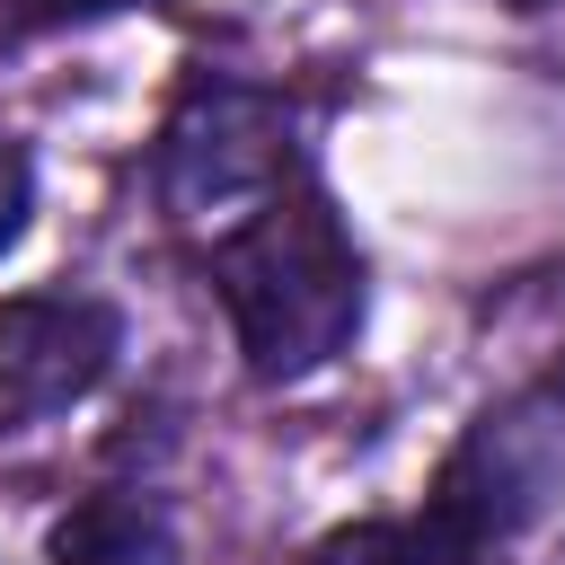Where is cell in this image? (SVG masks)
Segmentation results:
<instances>
[{
	"label": "cell",
	"mask_w": 565,
	"mask_h": 565,
	"mask_svg": "<svg viewBox=\"0 0 565 565\" xmlns=\"http://www.w3.org/2000/svg\"><path fill=\"white\" fill-rule=\"evenodd\" d=\"M212 291L256 380H309L362 335V256L318 185H274L212 238Z\"/></svg>",
	"instance_id": "1"
},
{
	"label": "cell",
	"mask_w": 565,
	"mask_h": 565,
	"mask_svg": "<svg viewBox=\"0 0 565 565\" xmlns=\"http://www.w3.org/2000/svg\"><path fill=\"white\" fill-rule=\"evenodd\" d=\"M291 106L256 79H185L159 124V203L177 221H238L274 185H291Z\"/></svg>",
	"instance_id": "2"
},
{
	"label": "cell",
	"mask_w": 565,
	"mask_h": 565,
	"mask_svg": "<svg viewBox=\"0 0 565 565\" xmlns=\"http://www.w3.org/2000/svg\"><path fill=\"white\" fill-rule=\"evenodd\" d=\"M124 353V318L97 291H18L0 300V406L9 415H62L106 388Z\"/></svg>",
	"instance_id": "3"
},
{
	"label": "cell",
	"mask_w": 565,
	"mask_h": 565,
	"mask_svg": "<svg viewBox=\"0 0 565 565\" xmlns=\"http://www.w3.org/2000/svg\"><path fill=\"white\" fill-rule=\"evenodd\" d=\"M556 477H565V424H556V406L547 397H512V406H494V415L468 424V441L433 477V503L459 512L468 530H486L503 547L512 530L539 521V503L556 494Z\"/></svg>",
	"instance_id": "4"
},
{
	"label": "cell",
	"mask_w": 565,
	"mask_h": 565,
	"mask_svg": "<svg viewBox=\"0 0 565 565\" xmlns=\"http://www.w3.org/2000/svg\"><path fill=\"white\" fill-rule=\"evenodd\" d=\"M44 556H53V565H177V530H168V512H159L150 494L106 486V494H79V503L53 521Z\"/></svg>",
	"instance_id": "5"
},
{
	"label": "cell",
	"mask_w": 565,
	"mask_h": 565,
	"mask_svg": "<svg viewBox=\"0 0 565 565\" xmlns=\"http://www.w3.org/2000/svg\"><path fill=\"white\" fill-rule=\"evenodd\" d=\"M335 556H344V565H494L503 547L424 494V512H397V521H362V530H344Z\"/></svg>",
	"instance_id": "6"
},
{
	"label": "cell",
	"mask_w": 565,
	"mask_h": 565,
	"mask_svg": "<svg viewBox=\"0 0 565 565\" xmlns=\"http://www.w3.org/2000/svg\"><path fill=\"white\" fill-rule=\"evenodd\" d=\"M26 212H35V159L18 141H0V247H18Z\"/></svg>",
	"instance_id": "7"
},
{
	"label": "cell",
	"mask_w": 565,
	"mask_h": 565,
	"mask_svg": "<svg viewBox=\"0 0 565 565\" xmlns=\"http://www.w3.org/2000/svg\"><path fill=\"white\" fill-rule=\"evenodd\" d=\"M35 18H97V9H124V0H26Z\"/></svg>",
	"instance_id": "8"
}]
</instances>
